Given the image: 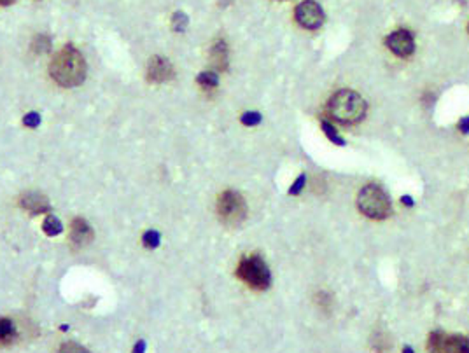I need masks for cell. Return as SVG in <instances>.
Wrapping results in <instances>:
<instances>
[{"label":"cell","mask_w":469,"mask_h":353,"mask_svg":"<svg viewBox=\"0 0 469 353\" xmlns=\"http://www.w3.org/2000/svg\"><path fill=\"white\" fill-rule=\"evenodd\" d=\"M16 325L11 318H0V345H12L16 341Z\"/></svg>","instance_id":"4fadbf2b"},{"label":"cell","mask_w":469,"mask_h":353,"mask_svg":"<svg viewBox=\"0 0 469 353\" xmlns=\"http://www.w3.org/2000/svg\"><path fill=\"white\" fill-rule=\"evenodd\" d=\"M211 63L215 70L228 69V48L222 41L215 42L211 49Z\"/></svg>","instance_id":"8fae6325"},{"label":"cell","mask_w":469,"mask_h":353,"mask_svg":"<svg viewBox=\"0 0 469 353\" xmlns=\"http://www.w3.org/2000/svg\"><path fill=\"white\" fill-rule=\"evenodd\" d=\"M49 74L55 79L56 84L63 88H76L82 84L86 78V62L81 51L74 46H65L56 53L49 65Z\"/></svg>","instance_id":"6da1fadb"},{"label":"cell","mask_w":469,"mask_h":353,"mask_svg":"<svg viewBox=\"0 0 469 353\" xmlns=\"http://www.w3.org/2000/svg\"><path fill=\"white\" fill-rule=\"evenodd\" d=\"M49 48H51V41H49V37H46V35H37V37L33 39V44H32L33 53L41 55V53L49 51Z\"/></svg>","instance_id":"e0dca14e"},{"label":"cell","mask_w":469,"mask_h":353,"mask_svg":"<svg viewBox=\"0 0 469 353\" xmlns=\"http://www.w3.org/2000/svg\"><path fill=\"white\" fill-rule=\"evenodd\" d=\"M403 353H415L414 352V348H412V346H405V348H403Z\"/></svg>","instance_id":"83f0119b"},{"label":"cell","mask_w":469,"mask_h":353,"mask_svg":"<svg viewBox=\"0 0 469 353\" xmlns=\"http://www.w3.org/2000/svg\"><path fill=\"white\" fill-rule=\"evenodd\" d=\"M218 214L224 224H240L247 215V205H245L244 196L237 191H231V189L222 192L218 199Z\"/></svg>","instance_id":"5b68a950"},{"label":"cell","mask_w":469,"mask_h":353,"mask_svg":"<svg viewBox=\"0 0 469 353\" xmlns=\"http://www.w3.org/2000/svg\"><path fill=\"white\" fill-rule=\"evenodd\" d=\"M44 231L48 235H58V233H62V224L56 217H48L44 222Z\"/></svg>","instance_id":"d6986e66"},{"label":"cell","mask_w":469,"mask_h":353,"mask_svg":"<svg viewBox=\"0 0 469 353\" xmlns=\"http://www.w3.org/2000/svg\"><path fill=\"white\" fill-rule=\"evenodd\" d=\"M37 116L35 114H32V116H28V118H26V125H37Z\"/></svg>","instance_id":"d4e9b609"},{"label":"cell","mask_w":469,"mask_h":353,"mask_svg":"<svg viewBox=\"0 0 469 353\" xmlns=\"http://www.w3.org/2000/svg\"><path fill=\"white\" fill-rule=\"evenodd\" d=\"M443 353H469V339L466 336H447Z\"/></svg>","instance_id":"7c38bea8"},{"label":"cell","mask_w":469,"mask_h":353,"mask_svg":"<svg viewBox=\"0 0 469 353\" xmlns=\"http://www.w3.org/2000/svg\"><path fill=\"white\" fill-rule=\"evenodd\" d=\"M16 0H0V6H11L15 4Z\"/></svg>","instance_id":"4316f807"},{"label":"cell","mask_w":469,"mask_h":353,"mask_svg":"<svg viewBox=\"0 0 469 353\" xmlns=\"http://www.w3.org/2000/svg\"><path fill=\"white\" fill-rule=\"evenodd\" d=\"M93 233L91 226L85 221V219H74L71 224V242L76 246H86L93 242Z\"/></svg>","instance_id":"9c48e42d"},{"label":"cell","mask_w":469,"mask_h":353,"mask_svg":"<svg viewBox=\"0 0 469 353\" xmlns=\"http://www.w3.org/2000/svg\"><path fill=\"white\" fill-rule=\"evenodd\" d=\"M329 114L344 125H354L364 118L366 102L355 91L342 89L329 100Z\"/></svg>","instance_id":"7a4b0ae2"},{"label":"cell","mask_w":469,"mask_h":353,"mask_svg":"<svg viewBox=\"0 0 469 353\" xmlns=\"http://www.w3.org/2000/svg\"><path fill=\"white\" fill-rule=\"evenodd\" d=\"M321 126H322V132L326 133V136H328L329 140H331L333 144L335 145H345V140L342 138L340 135H338V132H337V128H335V126L331 125V123L329 121H322L321 123Z\"/></svg>","instance_id":"9a60e30c"},{"label":"cell","mask_w":469,"mask_h":353,"mask_svg":"<svg viewBox=\"0 0 469 353\" xmlns=\"http://www.w3.org/2000/svg\"><path fill=\"white\" fill-rule=\"evenodd\" d=\"M468 30H469V28H468Z\"/></svg>","instance_id":"f1b7e54d"},{"label":"cell","mask_w":469,"mask_h":353,"mask_svg":"<svg viewBox=\"0 0 469 353\" xmlns=\"http://www.w3.org/2000/svg\"><path fill=\"white\" fill-rule=\"evenodd\" d=\"M172 23H174V30L175 32H182V30L188 26V16L184 15V12H175L174 15V19H172Z\"/></svg>","instance_id":"ffe728a7"},{"label":"cell","mask_w":469,"mask_h":353,"mask_svg":"<svg viewBox=\"0 0 469 353\" xmlns=\"http://www.w3.org/2000/svg\"><path fill=\"white\" fill-rule=\"evenodd\" d=\"M357 205L366 217L377 219V221H382L391 214V199L378 185L362 188L359 192Z\"/></svg>","instance_id":"3957f363"},{"label":"cell","mask_w":469,"mask_h":353,"mask_svg":"<svg viewBox=\"0 0 469 353\" xmlns=\"http://www.w3.org/2000/svg\"><path fill=\"white\" fill-rule=\"evenodd\" d=\"M401 203H405L407 206H414V199H412V196H403V198H401Z\"/></svg>","instance_id":"484cf974"},{"label":"cell","mask_w":469,"mask_h":353,"mask_svg":"<svg viewBox=\"0 0 469 353\" xmlns=\"http://www.w3.org/2000/svg\"><path fill=\"white\" fill-rule=\"evenodd\" d=\"M21 206L32 215L44 214V212H48L49 210L48 199H46L42 194H37V192H26V194H23Z\"/></svg>","instance_id":"30bf717a"},{"label":"cell","mask_w":469,"mask_h":353,"mask_svg":"<svg viewBox=\"0 0 469 353\" xmlns=\"http://www.w3.org/2000/svg\"><path fill=\"white\" fill-rule=\"evenodd\" d=\"M459 129H461L462 133H469V116L462 119V121H459Z\"/></svg>","instance_id":"cb8c5ba5"},{"label":"cell","mask_w":469,"mask_h":353,"mask_svg":"<svg viewBox=\"0 0 469 353\" xmlns=\"http://www.w3.org/2000/svg\"><path fill=\"white\" fill-rule=\"evenodd\" d=\"M159 242V236L156 235L154 231H149L148 235H145V245L148 246H156Z\"/></svg>","instance_id":"603a6c76"},{"label":"cell","mask_w":469,"mask_h":353,"mask_svg":"<svg viewBox=\"0 0 469 353\" xmlns=\"http://www.w3.org/2000/svg\"><path fill=\"white\" fill-rule=\"evenodd\" d=\"M445 339L447 336L441 331H432L427 339V350L429 353H443L445 352Z\"/></svg>","instance_id":"5bb4252c"},{"label":"cell","mask_w":469,"mask_h":353,"mask_svg":"<svg viewBox=\"0 0 469 353\" xmlns=\"http://www.w3.org/2000/svg\"><path fill=\"white\" fill-rule=\"evenodd\" d=\"M305 184H307V175H299L298 181H296L294 184L291 185V189H289V194H292V196L299 194V192L303 191Z\"/></svg>","instance_id":"44dd1931"},{"label":"cell","mask_w":469,"mask_h":353,"mask_svg":"<svg viewBox=\"0 0 469 353\" xmlns=\"http://www.w3.org/2000/svg\"><path fill=\"white\" fill-rule=\"evenodd\" d=\"M259 121H261V116H259L258 112H249V114H245L244 118H242V123H244V125H249V126L258 125Z\"/></svg>","instance_id":"7402d4cb"},{"label":"cell","mask_w":469,"mask_h":353,"mask_svg":"<svg viewBox=\"0 0 469 353\" xmlns=\"http://www.w3.org/2000/svg\"><path fill=\"white\" fill-rule=\"evenodd\" d=\"M60 353H89V352L85 348V346L79 345V343L69 341V343H63L62 348H60Z\"/></svg>","instance_id":"ac0fdd59"},{"label":"cell","mask_w":469,"mask_h":353,"mask_svg":"<svg viewBox=\"0 0 469 353\" xmlns=\"http://www.w3.org/2000/svg\"><path fill=\"white\" fill-rule=\"evenodd\" d=\"M294 18L303 28L317 30L324 23V11L314 0H305L296 8Z\"/></svg>","instance_id":"8992f818"},{"label":"cell","mask_w":469,"mask_h":353,"mask_svg":"<svg viewBox=\"0 0 469 353\" xmlns=\"http://www.w3.org/2000/svg\"><path fill=\"white\" fill-rule=\"evenodd\" d=\"M237 276L244 280L245 284L258 291H265L270 285V269L259 255H249L240 259L237 268Z\"/></svg>","instance_id":"277c9868"},{"label":"cell","mask_w":469,"mask_h":353,"mask_svg":"<svg viewBox=\"0 0 469 353\" xmlns=\"http://www.w3.org/2000/svg\"><path fill=\"white\" fill-rule=\"evenodd\" d=\"M387 46L396 56L408 58L415 49L414 35L408 30H396L387 37Z\"/></svg>","instance_id":"52a82bcc"},{"label":"cell","mask_w":469,"mask_h":353,"mask_svg":"<svg viewBox=\"0 0 469 353\" xmlns=\"http://www.w3.org/2000/svg\"><path fill=\"white\" fill-rule=\"evenodd\" d=\"M198 84L204 89H212L219 84L218 75L214 72H204V74L198 75Z\"/></svg>","instance_id":"2e32d148"},{"label":"cell","mask_w":469,"mask_h":353,"mask_svg":"<svg viewBox=\"0 0 469 353\" xmlns=\"http://www.w3.org/2000/svg\"><path fill=\"white\" fill-rule=\"evenodd\" d=\"M175 75L174 65L163 56H152L148 65V79L151 82L172 81Z\"/></svg>","instance_id":"ba28073f"}]
</instances>
